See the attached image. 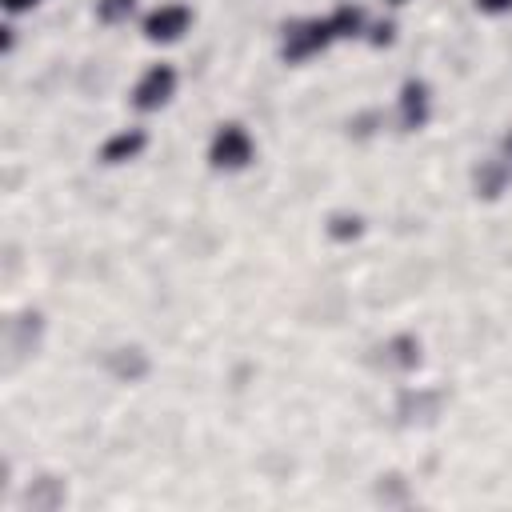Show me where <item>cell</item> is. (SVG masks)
Segmentation results:
<instances>
[{
  "mask_svg": "<svg viewBox=\"0 0 512 512\" xmlns=\"http://www.w3.org/2000/svg\"><path fill=\"white\" fill-rule=\"evenodd\" d=\"M364 28V12L352 8V4H340L336 12L328 16H312V20H296L284 28V56L288 60H304V56H316L324 52L332 40L340 36H360Z\"/></svg>",
  "mask_w": 512,
  "mask_h": 512,
  "instance_id": "cell-1",
  "label": "cell"
},
{
  "mask_svg": "<svg viewBox=\"0 0 512 512\" xmlns=\"http://www.w3.org/2000/svg\"><path fill=\"white\" fill-rule=\"evenodd\" d=\"M208 160H212V168H220V172L244 168V164L252 160V136H248V128L236 124V120L220 124L216 136H212V144H208Z\"/></svg>",
  "mask_w": 512,
  "mask_h": 512,
  "instance_id": "cell-2",
  "label": "cell"
},
{
  "mask_svg": "<svg viewBox=\"0 0 512 512\" xmlns=\"http://www.w3.org/2000/svg\"><path fill=\"white\" fill-rule=\"evenodd\" d=\"M172 92H176V68H172V64H152V68L136 80L132 104H136L140 112H156V108H164V104L172 100Z\"/></svg>",
  "mask_w": 512,
  "mask_h": 512,
  "instance_id": "cell-3",
  "label": "cell"
},
{
  "mask_svg": "<svg viewBox=\"0 0 512 512\" xmlns=\"http://www.w3.org/2000/svg\"><path fill=\"white\" fill-rule=\"evenodd\" d=\"M188 24H192L188 4L168 0V4H156V8L144 16V36H148L152 44H172V40H180V36L188 32Z\"/></svg>",
  "mask_w": 512,
  "mask_h": 512,
  "instance_id": "cell-4",
  "label": "cell"
},
{
  "mask_svg": "<svg viewBox=\"0 0 512 512\" xmlns=\"http://www.w3.org/2000/svg\"><path fill=\"white\" fill-rule=\"evenodd\" d=\"M428 84L424 80H408L404 88H400V124L404 128H424V120H428Z\"/></svg>",
  "mask_w": 512,
  "mask_h": 512,
  "instance_id": "cell-5",
  "label": "cell"
},
{
  "mask_svg": "<svg viewBox=\"0 0 512 512\" xmlns=\"http://www.w3.org/2000/svg\"><path fill=\"white\" fill-rule=\"evenodd\" d=\"M144 144H148V136H144L140 128H124V132H116V136L100 148V156H104V164H124V160H136V156L144 152Z\"/></svg>",
  "mask_w": 512,
  "mask_h": 512,
  "instance_id": "cell-6",
  "label": "cell"
},
{
  "mask_svg": "<svg viewBox=\"0 0 512 512\" xmlns=\"http://www.w3.org/2000/svg\"><path fill=\"white\" fill-rule=\"evenodd\" d=\"M132 8H136V0H96V16H100L104 24H120V20H128Z\"/></svg>",
  "mask_w": 512,
  "mask_h": 512,
  "instance_id": "cell-7",
  "label": "cell"
},
{
  "mask_svg": "<svg viewBox=\"0 0 512 512\" xmlns=\"http://www.w3.org/2000/svg\"><path fill=\"white\" fill-rule=\"evenodd\" d=\"M0 4H4V12H12V16H16V12H28V8H36L40 0H0Z\"/></svg>",
  "mask_w": 512,
  "mask_h": 512,
  "instance_id": "cell-8",
  "label": "cell"
},
{
  "mask_svg": "<svg viewBox=\"0 0 512 512\" xmlns=\"http://www.w3.org/2000/svg\"><path fill=\"white\" fill-rule=\"evenodd\" d=\"M476 8H484V12H508L512 0H476Z\"/></svg>",
  "mask_w": 512,
  "mask_h": 512,
  "instance_id": "cell-9",
  "label": "cell"
},
{
  "mask_svg": "<svg viewBox=\"0 0 512 512\" xmlns=\"http://www.w3.org/2000/svg\"><path fill=\"white\" fill-rule=\"evenodd\" d=\"M504 152H508V156H512V132H508V136H504Z\"/></svg>",
  "mask_w": 512,
  "mask_h": 512,
  "instance_id": "cell-10",
  "label": "cell"
}]
</instances>
